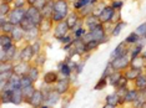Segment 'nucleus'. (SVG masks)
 Instances as JSON below:
<instances>
[{
	"instance_id": "f257e3e1",
	"label": "nucleus",
	"mask_w": 146,
	"mask_h": 108,
	"mask_svg": "<svg viewBox=\"0 0 146 108\" xmlns=\"http://www.w3.org/2000/svg\"><path fill=\"white\" fill-rule=\"evenodd\" d=\"M52 19L55 21H61L62 19L68 15V4L65 0H58L54 3V14Z\"/></svg>"
},
{
	"instance_id": "f03ea898",
	"label": "nucleus",
	"mask_w": 146,
	"mask_h": 108,
	"mask_svg": "<svg viewBox=\"0 0 146 108\" xmlns=\"http://www.w3.org/2000/svg\"><path fill=\"white\" fill-rule=\"evenodd\" d=\"M26 16H29V18L34 21L35 25H40L41 21H42V14L39 12V10H38V8H36V6H31V8L26 11Z\"/></svg>"
},
{
	"instance_id": "7ed1b4c3",
	"label": "nucleus",
	"mask_w": 146,
	"mask_h": 108,
	"mask_svg": "<svg viewBox=\"0 0 146 108\" xmlns=\"http://www.w3.org/2000/svg\"><path fill=\"white\" fill-rule=\"evenodd\" d=\"M24 18H25V12H24V10H21V9L16 8L15 10H13V11H11L10 16H9V21L13 22L14 25H18L19 22H21V21H23V19H24Z\"/></svg>"
},
{
	"instance_id": "20e7f679",
	"label": "nucleus",
	"mask_w": 146,
	"mask_h": 108,
	"mask_svg": "<svg viewBox=\"0 0 146 108\" xmlns=\"http://www.w3.org/2000/svg\"><path fill=\"white\" fill-rule=\"evenodd\" d=\"M112 68L114 70H120V68H125L129 65V58L126 56V54L121 55V56L116 57L114 61H112Z\"/></svg>"
},
{
	"instance_id": "39448f33",
	"label": "nucleus",
	"mask_w": 146,
	"mask_h": 108,
	"mask_svg": "<svg viewBox=\"0 0 146 108\" xmlns=\"http://www.w3.org/2000/svg\"><path fill=\"white\" fill-rule=\"evenodd\" d=\"M8 90H16V88H21V78H19L18 73L13 75L10 77V80L8 81Z\"/></svg>"
},
{
	"instance_id": "423d86ee",
	"label": "nucleus",
	"mask_w": 146,
	"mask_h": 108,
	"mask_svg": "<svg viewBox=\"0 0 146 108\" xmlns=\"http://www.w3.org/2000/svg\"><path fill=\"white\" fill-rule=\"evenodd\" d=\"M90 36H91V39H92V40L101 41L102 39H104V36H105L104 29H102L100 25H99V26H96L95 29H92V30L90 31Z\"/></svg>"
},
{
	"instance_id": "0eeeda50",
	"label": "nucleus",
	"mask_w": 146,
	"mask_h": 108,
	"mask_svg": "<svg viewBox=\"0 0 146 108\" xmlns=\"http://www.w3.org/2000/svg\"><path fill=\"white\" fill-rule=\"evenodd\" d=\"M42 99H44V96H42V93L40 92V91H35L34 94L30 97V104L34 107H40L41 106V102Z\"/></svg>"
},
{
	"instance_id": "6e6552de",
	"label": "nucleus",
	"mask_w": 146,
	"mask_h": 108,
	"mask_svg": "<svg viewBox=\"0 0 146 108\" xmlns=\"http://www.w3.org/2000/svg\"><path fill=\"white\" fill-rule=\"evenodd\" d=\"M112 15H114V9L112 8H105L104 10L100 12V15H99V19H100V21L102 22H106L109 20H111L112 19Z\"/></svg>"
},
{
	"instance_id": "1a4fd4ad",
	"label": "nucleus",
	"mask_w": 146,
	"mask_h": 108,
	"mask_svg": "<svg viewBox=\"0 0 146 108\" xmlns=\"http://www.w3.org/2000/svg\"><path fill=\"white\" fill-rule=\"evenodd\" d=\"M69 25L66 22H59V25L56 26V37H64L68 32Z\"/></svg>"
},
{
	"instance_id": "9d476101",
	"label": "nucleus",
	"mask_w": 146,
	"mask_h": 108,
	"mask_svg": "<svg viewBox=\"0 0 146 108\" xmlns=\"http://www.w3.org/2000/svg\"><path fill=\"white\" fill-rule=\"evenodd\" d=\"M59 98H60V93H59L58 91L49 93V97H48V99H46V104H48V107L56 104L58 103V101H59Z\"/></svg>"
},
{
	"instance_id": "9b49d317",
	"label": "nucleus",
	"mask_w": 146,
	"mask_h": 108,
	"mask_svg": "<svg viewBox=\"0 0 146 108\" xmlns=\"http://www.w3.org/2000/svg\"><path fill=\"white\" fill-rule=\"evenodd\" d=\"M20 26L23 29H24L25 31H28V30H30V29H33V27H35V24H34V21L31 20L30 18H29V16H26L25 15V18L23 19V21L20 22Z\"/></svg>"
},
{
	"instance_id": "f8f14e48",
	"label": "nucleus",
	"mask_w": 146,
	"mask_h": 108,
	"mask_svg": "<svg viewBox=\"0 0 146 108\" xmlns=\"http://www.w3.org/2000/svg\"><path fill=\"white\" fill-rule=\"evenodd\" d=\"M33 55H34V50H33V47L31 46H26L24 50L21 51L20 57H21V60H24V61H29L33 57Z\"/></svg>"
},
{
	"instance_id": "ddd939ff",
	"label": "nucleus",
	"mask_w": 146,
	"mask_h": 108,
	"mask_svg": "<svg viewBox=\"0 0 146 108\" xmlns=\"http://www.w3.org/2000/svg\"><path fill=\"white\" fill-rule=\"evenodd\" d=\"M68 88H69V81L66 80H60L58 83H56V91H58L59 93H65L66 91H68Z\"/></svg>"
},
{
	"instance_id": "4468645a",
	"label": "nucleus",
	"mask_w": 146,
	"mask_h": 108,
	"mask_svg": "<svg viewBox=\"0 0 146 108\" xmlns=\"http://www.w3.org/2000/svg\"><path fill=\"white\" fill-rule=\"evenodd\" d=\"M52 4H54V3L50 1V3H48V4H46L44 8L41 9V14H42L44 18H49L51 14H54V5H52Z\"/></svg>"
},
{
	"instance_id": "2eb2a0df",
	"label": "nucleus",
	"mask_w": 146,
	"mask_h": 108,
	"mask_svg": "<svg viewBox=\"0 0 146 108\" xmlns=\"http://www.w3.org/2000/svg\"><path fill=\"white\" fill-rule=\"evenodd\" d=\"M23 30L24 29L21 27H18V26H14V29H13V31H11V34H13V40H15V41H19V40H21L23 39V35H24V32H23Z\"/></svg>"
},
{
	"instance_id": "dca6fc26",
	"label": "nucleus",
	"mask_w": 146,
	"mask_h": 108,
	"mask_svg": "<svg viewBox=\"0 0 146 108\" xmlns=\"http://www.w3.org/2000/svg\"><path fill=\"white\" fill-rule=\"evenodd\" d=\"M30 68L28 67V65L26 63H19L16 65V66L14 67V72L18 75H28V72Z\"/></svg>"
},
{
	"instance_id": "f3484780",
	"label": "nucleus",
	"mask_w": 146,
	"mask_h": 108,
	"mask_svg": "<svg viewBox=\"0 0 146 108\" xmlns=\"http://www.w3.org/2000/svg\"><path fill=\"white\" fill-rule=\"evenodd\" d=\"M106 102H108V104L105 107H116L119 103V94H110V96H108Z\"/></svg>"
},
{
	"instance_id": "a211bd4d",
	"label": "nucleus",
	"mask_w": 146,
	"mask_h": 108,
	"mask_svg": "<svg viewBox=\"0 0 146 108\" xmlns=\"http://www.w3.org/2000/svg\"><path fill=\"white\" fill-rule=\"evenodd\" d=\"M23 101V92L20 88H16V90H13V103L19 104Z\"/></svg>"
},
{
	"instance_id": "6ab92c4d",
	"label": "nucleus",
	"mask_w": 146,
	"mask_h": 108,
	"mask_svg": "<svg viewBox=\"0 0 146 108\" xmlns=\"http://www.w3.org/2000/svg\"><path fill=\"white\" fill-rule=\"evenodd\" d=\"M21 92H23V96L26 97L28 99H30V97L34 94L35 90L34 87L31 86V84H29V86H25V87H21Z\"/></svg>"
},
{
	"instance_id": "aec40b11",
	"label": "nucleus",
	"mask_w": 146,
	"mask_h": 108,
	"mask_svg": "<svg viewBox=\"0 0 146 108\" xmlns=\"http://www.w3.org/2000/svg\"><path fill=\"white\" fill-rule=\"evenodd\" d=\"M1 102H13V90H8L6 88L5 91H3L1 94Z\"/></svg>"
},
{
	"instance_id": "412c9836",
	"label": "nucleus",
	"mask_w": 146,
	"mask_h": 108,
	"mask_svg": "<svg viewBox=\"0 0 146 108\" xmlns=\"http://www.w3.org/2000/svg\"><path fill=\"white\" fill-rule=\"evenodd\" d=\"M11 39H13V37H9V36H6V35H3L1 37H0V45H1V47L9 48L10 46H13Z\"/></svg>"
},
{
	"instance_id": "4be33fe9",
	"label": "nucleus",
	"mask_w": 146,
	"mask_h": 108,
	"mask_svg": "<svg viewBox=\"0 0 146 108\" xmlns=\"http://www.w3.org/2000/svg\"><path fill=\"white\" fill-rule=\"evenodd\" d=\"M139 75H140V68L134 67V68H131L130 71H127V73H126V78H127V80H134V78L139 77Z\"/></svg>"
},
{
	"instance_id": "5701e85b",
	"label": "nucleus",
	"mask_w": 146,
	"mask_h": 108,
	"mask_svg": "<svg viewBox=\"0 0 146 108\" xmlns=\"http://www.w3.org/2000/svg\"><path fill=\"white\" fill-rule=\"evenodd\" d=\"M100 24H99V19L96 18V16H89L88 19V26L90 30H92V29H95L96 26H99Z\"/></svg>"
},
{
	"instance_id": "b1692460",
	"label": "nucleus",
	"mask_w": 146,
	"mask_h": 108,
	"mask_svg": "<svg viewBox=\"0 0 146 108\" xmlns=\"http://www.w3.org/2000/svg\"><path fill=\"white\" fill-rule=\"evenodd\" d=\"M136 87L139 90H146V77L139 76L136 78Z\"/></svg>"
},
{
	"instance_id": "393cba45",
	"label": "nucleus",
	"mask_w": 146,
	"mask_h": 108,
	"mask_svg": "<svg viewBox=\"0 0 146 108\" xmlns=\"http://www.w3.org/2000/svg\"><path fill=\"white\" fill-rule=\"evenodd\" d=\"M125 54V47H124V44H120L114 50V52H112V55L111 56L116 58V57H119V56H121V55H124Z\"/></svg>"
},
{
	"instance_id": "a878e982",
	"label": "nucleus",
	"mask_w": 146,
	"mask_h": 108,
	"mask_svg": "<svg viewBox=\"0 0 146 108\" xmlns=\"http://www.w3.org/2000/svg\"><path fill=\"white\" fill-rule=\"evenodd\" d=\"M56 80H58V75L54 73V72H48L44 77V81L46 83H52V82H55Z\"/></svg>"
},
{
	"instance_id": "bb28decb",
	"label": "nucleus",
	"mask_w": 146,
	"mask_h": 108,
	"mask_svg": "<svg viewBox=\"0 0 146 108\" xmlns=\"http://www.w3.org/2000/svg\"><path fill=\"white\" fill-rule=\"evenodd\" d=\"M137 97H139L137 91L131 90V91H127V92H126V94H125V101H135Z\"/></svg>"
},
{
	"instance_id": "cd10ccee",
	"label": "nucleus",
	"mask_w": 146,
	"mask_h": 108,
	"mask_svg": "<svg viewBox=\"0 0 146 108\" xmlns=\"http://www.w3.org/2000/svg\"><path fill=\"white\" fill-rule=\"evenodd\" d=\"M66 24L69 25V27H74V26L78 24V16L75 14H70L68 18V21H66Z\"/></svg>"
},
{
	"instance_id": "c85d7f7f",
	"label": "nucleus",
	"mask_w": 146,
	"mask_h": 108,
	"mask_svg": "<svg viewBox=\"0 0 146 108\" xmlns=\"http://www.w3.org/2000/svg\"><path fill=\"white\" fill-rule=\"evenodd\" d=\"M26 34H28L26 35V39H28V40H34V39H36V36H38V29H36V26L30 29V30H28Z\"/></svg>"
},
{
	"instance_id": "c756f323",
	"label": "nucleus",
	"mask_w": 146,
	"mask_h": 108,
	"mask_svg": "<svg viewBox=\"0 0 146 108\" xmlns=\"http://www.w3.org/2000/svg\"><path fill=\"white\" fill-rule=\"evenodd\" d=\"M28 75H29V77L33 80V82L34 81H36L38 80V75H39V71H38V68H35V67H31L30 70H29V72H28Z\"/></svg>"
},
{
	"instance_id": "7c9ffc66",
	"label": "nucleus",
	"mask_w": 146,
	"mask_h": 108,
	"mask_svg": "<svg viewBox=\"0 0 146 108\" xmlns=\"http://www.w3.org/2000/svg\"><path fill=\"white\" fill-rule=\"evenodd\" d=\"M4 48V47H3ZM14 54H15V47L14 46H10L9 48H5V58L8 60H11L14 57Z\"/></svg>"
},
{
	"instance_id": "2f4dec72",
	"label": "nucleus",
	"mask_w": 146,
	"mask_h": 108,
	"mask_svg": "<svg viewBox=\"0 0 146 108\" xmlns=\"http://www.w3.org/2000/svg\"><path fill=\"white\" fill-rule=\"evenodd\" d=\"M13 29H14V24L10 21H8V22H4V24H1V30L3 31H5V32H9V31H13Z\"/></svg>"
},
{
	"instance_id": "473e14b6",
	"label": "nucleus",
	"mask_w": 146,
	"mask_h": 108,
	"mask_svg": "<svg viewBox=\"0 0 146 108\" xmlns=\"http://www.w3.org/2000/svg\"><path fill=\"white\" fill-rule=\"evenodd\" d=\"M98 42H99V41H96V40L89 41L88 44H85V50L89 51V50H92V48H95L96 46H98Z\"/></svg>"
},
{
	"instance_id": "72a5a7b5",
	"label": "nucleus",
	"mask_w": 146,
	"mask_h": 108,
	"mask_svg": "<svg viewBox=\"0 0 146 108\" xmlns=\"http://www.w3.org/2000/svg\"><path fill=\"white\" fill-rule=\"evenodd\" d=\"M31 82H33V80H31L30 77H29V75H28V76L21 77V87L29 86V84H31Z\"/></svg>"
},
{
	"instance_id": "f704fd0d",
	"label": "nucleus",
	"mask_w": 146,
	"mask_h": 108,
	"mask_svg": "<svg viewBox=\"0 0 146 108\" xmlns=\"http://www.w3.org/2000/svg\"><path fill=\"white\" fill-rule=\"evenodd\" d=\"M90 1L91 0H78V1L75 3V8L80 9V8H82V6H85V5H89V3Z\"/></svg>"
},
{
	"instance_id": "c9c22d12",
	"label": "nucleus",
	"mask_w": 146,
	"mask_h": 108,
	"mask_svg": "<svg viewBox=\"0 0 146 108\" xmlns=\"http://www.w3.org/2000/svg\"><path fill=\"white\" fill-rule=\"evenodd\" d=\"M61 72H62V75L64 76H69L70 75V67H69V65H65V63H61Z\"/></svg>"
},
{
	"instance_id": "e433bc0d",
	"label": "nucleus",
	"mask_w": 146,
	"mask_h": 108,
	"mask_svg": "<svg viewBox=\"0 0 146 108\" xmlns=\"http://www.w3.org/2000/svg\"><path fill=\"white\" fill-rule=\"evenodd\" d=\"M106 83H108V82H106V78H105V77H102L101 80L98 82V84L95 86V90H102V88L106 86Z\"/></svg>"
},
{
	"instance_id": "4c0bfd02",
	"label": "nucleus",
	"mask_w": 146,
	"mask_h": 108,
	"mask_svg": "<svg viewBox=\"0 0 146 108\" xmlns=\"http://www.w3.org/2000/svg\"><path fill=\"white\" fill-rule=\"evenodd\" d=\"M121 77V75L120 73H112L110 75V82L111 84H116L117 83V81H119V78Z\"/></svg>"
},
{
	"instance_id": "58836bf2",
	"label": "nucleus",
	"mask_w": 146,
	"mask_h": 108,
	"mask_svg": "<svg viewBox=\"0 0 146 108\" xmlns=\"http://www.w3.org/2000/svg\"><path fill=\"white\" fill-rule=\"evenodd\" d=\"M126 81H127V78L126 77H120L119 78V81H117V83L115 84V86H117V87H120V88H124L125 87V84H126Z\"/></svg>"
},
{
	"instance_id": "ea45409f",
	"label": "nucleus",
	"mask_w": 146,
	"mask_h": 108,
	"mask_svg": "<svg viewBox=\"0 0 146 108\" xmlns=\"http://www.w3.org/2000/svg\"><path fill=\"white\" fill-rule=\"evenodd\" d=\"M46 4H48V0H36L34 5H35L38 9H42Z\"/></svg>"
},
{
	"instance_id": "a19ab883",
	"label": "nucleus",
	"mask_w": 146,
	"mask_h": 108,
	"mask_svg": "<svg viewBox=\"0 0 146 108\" xmlns=\"http://www.w3.org/2000/svg\"><path fill=\"white\" fill-rule=\"evenodd\" d=\"M6 12H9V4H8V3H3V4H1V10H0V14H1V16H4Z\"/></svg>"
},
{
	"instance_id": "79ce46f5",
	"label": "nucleus",
	"mask_w": 146,
	"mask_h": 108,
	"mask_svg": "<svg viewBox=\"0 0 146 108\" xmlns=\"http://www.w3.org/2000/svg\"><path fill=\"white\" fill-rule=\"evenodd\" d=\"M124 22H120V24H117L116 25V27H115V30H114V32H112V35L114 36H117L119 34H120V31H121V29L124 27Z\"/></svg>"
},
{
	"instance_id": "37998d69",
	"label": "nucleus",
	"mask_w": 146,
	"mask_h": 108,
	"mask_svg": "<svg viewBox=\"0 0 146 108\" xmlns=\"http://www.w3.org/2000/svg\"><path fill=\"white\" fill-rule=\"evenodd\" d=\"M136 32H137V35H146V24H142L141 26H139Z\"/></svg>"
},
{
	"instance_id": "c03bdc74",
	"label": "nucleus",
	"mask_w": 146,
	"mask_h": 108,
	"mask_svg": "<svg viewBox=\"0 0 146 108\" xmlns=\"http://www.w3.org/2000/svg\"><path fill=\"white\" fill-rule=\"evenodd\" d=\"M137 40H139V35H136V34H131L127 39H126L127 42H136Z\"/></svg>"
},
{
	"instance_id": "a18cd8bd",
	"label": "nucleus",
	"mask_w": 146,
	"mask_h": 108,
	"mask_svg": "<svg viewBox=\"0 0 146 108\" xmlns=\"http://www.w3.org/2000/svg\"><path fill=\"white\" fill-rule=\"evenodd\" d=\"M141 47H142V46L140 45V46H137V47H136L135 50H134V52H132V58H136V57H137V55H139V52H140Z\"/></svg>"
},
{
	"instance_id": "49530a36",
	"label": "nucleus",
	"mask_w": 146,
	"mask_h": 108,
	"mask_svg": "<svg viewBox=\"0 0 146 108\" xmlns=\"http://www.w3.org/2000/svg\"><path fill=\"white\" fill-rule=\"evenodd\" d=\"M121 6H122V3H121V1H115V3H114V8H115V9H120Z\"/></svg>"
},
{
	"instance_id": "de8ad7c7",
	"label": "nucleus",
	"mask_w": 146,
	"mask_h": 108,
	"mask_svg": "<svg viewBox=\"0 0 146 108\" xmlns=\"http://www.w3.org/2000/svg\"><path fill=\"white\" fill-rule=\"evenodd\" d=\"M82 32H84V31H82V30H81V29H79V30H78V31H76V32H75L76 37H79V36H81V34H82Z\"/></svg>"
},
{
	"instance_id": "09e8293b",
	"label": "nucleus",
	"mask_w": 146,
	"mask_h": 108,
	"mask_svg": "<svg viewBox=\"0 0 146 108\" xmlns=\"http://www.w3.org/2000/svg\"><path fill=\"white\" fill-rule=\"evenodd\" d=\"M21 4H23V0H20V1H18V3H16V8H19V6H21Z\"/></svg>"
},
{
	"instance_id": "8fccbe9b",
	"label": "nucleus",
	"mask_w": 146,
	"mask_h": 108,
	"mask_svg": "<svg viewBox=\"0 0 146 108\" xmlns=\"http://www.w3.org/2000/svg\"><path fill=\"white\" fill-rule=\"evenodd\" d=\"M28 1H29V4H30V5H34L36 0H28Z\"/></svg>"
}]
</instances>
